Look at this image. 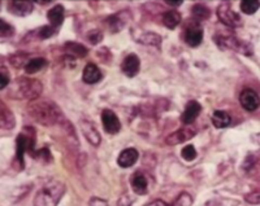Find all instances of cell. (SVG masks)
Instances as JSON below:
<instances>
[{
  "label": "cell",
  "mask_w": 260,
  "mask_h": 206,
  "mask_svg": "<svg viewBox=\"0 0 260 206\" xmlns=\"http://www.w3.org/2000/svg\"><path fill=\"white\" fill-rule=\"evenodd\" d=\"M26 110L33 121L42 126H54L56 123L64 122V116L61 109L50 100H33L28 104Z\"/></svg>",
  "instance_id": "6da1fadb"
},
{
  "label": "cell",
  "mask_w": 260,
  "mask_h": 206,
  "mask_svg": "<svg viewBox=\"0 0 260 206\" xmlns=\"http://www.w3.org/2000/svg\"><path fill=\"white\" fill-rule=\"evenodd\" d=\"M42 91L43 86L38 79L28 78V77H18L12 83L8 95L13 97V99L33 101V100L39 99Z\"/></svg>",
  "instance_id": "7a4b0ae2"
},
{
  "label": "cell",
  "mask_w": 260,
  "mask_h": 206,
  "mask_svg": "<svg viewBox=\"0 0 260 206\" xmlns=\"http://www.w3.org/2000/svg\"><path fill=\"white\" fill-rule=\"evenodd\" d=\"M67 187L60 180H50L43 185L34 197V206H57L63 199Z\"/></svg>",
  "instance_id": "3957f363"
},
{
  "label": "cell",
  "mask_w": 260,
  "mask_h": 206,
  "mask_svg": "<svg viewBox=\"0 0 260 206\" xmlns=\"http://www.w3.org/2000/svg\"><path fill=\"white\" fill-rule=\"evenodd\" d=\"M37 136L36 131L33 127H25L20 134H18L17 139H16V157H17V162L20 164V169H24V154L26 152L33 156L36 150H34V146H36Z\"/></svg>",
  "instance_id": "277c9868"
},
{
  "label": "cell",
  "mask_w": 260,
  "mask_h": 206,
  "mask_svg": "<svg viewBox=\"0 0 260 206\" xmlns=\"http://www.w3.org/2000/svg\"><path fill=\"white\" fill-rule=\"evenodd\" d=\"M214 40L220 50H232L246 56L253 55V47L233 34H216L214 36Z\"/></svg>",
  "instance_id": "5b68a950"
},
{
  "label": "cell",
  "mask_w": 260,
  "mask_h": 206,
  "mask_svg": "<svg viewBox=\"0 0 260 206\" xmlns=\"http://www.w3.org/2000/svg\"><path fill=\"white\" fill-rule=\"evenodd\" d=\"M218 17L228 28L235 29L242 25V20L239 17V14L233 11L228 3L220 4V7L218 8Z\"/></svg>",
  "instance_id": "8992f818"
},
{
  "label": "cell",
  "mask_w": 260,
  "mask_h": 206,
  "mask_svg": "<svg viewBox=\"0 0 260 206\" xmlns=\"http://www.w3.org/2000/svg\"><path fill=\"white\" fill-rule=\"evenodd\" d=\"M196 135V130L192 126H185V127L178 128L177 131L172 132L171 135L167 136L165 143L168 146H177V144H182V143L189 142L190 139H192Z\"/></svg>",
  "instance_id": "52a82bcc"
},
{
  "label": "cell",
  "mask_w": 260,
  "mask_h": 206,
  "mask_svg": "<svg viewBox=\"0 0 260 206\" xmlns=\"http://www.w3.org/2000/svg\"><path fill=\"white\" fill-rule=\"evenodd\" d=\"M102 123H103L104 131L111 135H116L121 130V122L112 110L104 109L102 113Z\"/></svg>",
  "instance_id": "ba28073f"
},
{
  "label": "cell",
  "mask_w": 260,
  "mask_h": 206,
  "mask_svg": "<svg viewBox=\"0 0 260 206\" xmlns=\"http://www.w3.org/2000/svg\"><path fill=\"white\" fill-rule=\"evenodd\" d=\"M184 40L190 47H198L202 43V40H203V29L200 28L198 22L186 26L185 32H184Z\"/></svg>",
  "instance_id": "9c48e42d"
},
{
  "label": "cell",
  "mask_w": 260,
  "mask_h": 206,
  "mask_svg": "<svg viewBox=\"0 0 260 206\" xmlns=\"http://www.w3.org/2000/svg\"><path fill=\"white\" fill-rule=\"evenodd\" d=\"M239 103L247 112H255L260 105V97L254 89L245 88L239 95Z\"/></svg>",
  "instance_id": "30bf717a"
},
{
  "label": "cell",
  "mask_w": 260,
  "mask_h": 206,
  "mask_svg": "<svg viewBox=\"0 0 260 206\" xmlns=\"http://www.w3.org/2000/svg\"><path fill=\"white\" fill-rule=\"evenodd\" d=\"M79 127H81V131H82L83 136L86 138V140L94 147L100 146V142H102V136H100L99 131L96 130V127L90 121H86L82 119L79 122Z\"/></svg>",
  "instance_id": "8fae6325"
},
{
  "label": "cell",
  "mask_w": 260,
  "mask_h": 206,
  "mask_svg": "<svg viewBox=\"0 0 260 206\" xmlns=\"http://www.w3.org/2000/svg\"><path fill=\"white\" fill-rule=\"evenodd\" d=\"M200 112H202V105L198 101H195V100H191V101L186 104L185 110L182 112L181 122L185 126H190L198 118Z\"/></svg>",
  "instance_id": "7c38bea8"
},
{
  "label": "cell",
  "mask_w": 260,
  "mask_h": 206,
  "mask_svg": "<svg viewBox=\"0 0 260 206\" xmlns=\"http://www.w3.org/2000/svg\"><path fill=\"white\" fill-rule=\"evenodd\" d=\"M139 69H141V61L138 56L134 54H130L125 57L124 61L121 62V70L126 77H136L138 74Z\"/></svg>",
  "instance_id": "4fadbf2b"
},
{
  "label": "cell",
  "mask_w": 260,
  "mask_h": 206,
  "mask_svg": "<svg viewBox=\"0 0 260 206\" xmlns=\"http://www.w3.org/2000/svg\"><path fill=\"white\" fill-rule=\"evenodd\" d=\"M194 203L192 196L187 192H182L177 196V199L173 203L168 204L163 200H153L151 203H149L145 206H191Z\"/></svg>",
  "instance_id": "5bb4252c"
},
{
  "label": "cell",
  "mask_w": 260,
  "mask_h": 206,
  "mask_svg": "<svg viewBox=\"0 0 260 206\" xmlns=\"http://www.w3.org/2000/svg\"><path fill=\"white\" fill-rule=\"evenodd\" d=\"M33 9H34V4L33 1H9L8 3V11L11 12L14 16H18V17H25L32 13Z\"/></svg>",
  "instance_id": "9a60e30c"
},
{
  "label": "cell",
  "mask_w": 260,
  "mask_h": 206,
  "mask_svg": "<svg viewBox=\"0 0 260 206\" xmlns=\"http://www.w3.org/2000/svg\"><path fill=\"white\" fill-rule=\"evenodd\" d=\"M139 158L138 150L134 148H126L120 153V156L117 158V165L122 169H129L133 165H136V162Z\"/></svg>",
  "instance_id": "2e32d148"
},
{
  "label": "cell",
  "mask_w": 260,
  "mask_h": 206,
  "mask_svg": "<svg viewBox=\"0 0 260 206\" xmlns=\"http://www.w3.org/2000/svg\"><path fill=\"white\" fill-rule=\"evenodd\" d=\"M16 124V118H14L12 110L0 100V128L3 130H12Z\"/></svg>",
  "instance_id": "e0dca14e"
},
{
  "label": "cell",
  "mask_w": 260,
  "mask_h": 206,
  "mask_svg": "<svg viewBox=\"0 0 260 206\" xmlns=\"http://www.w3.org/2000/svg\"><path fill=\"white\" fill-rule=\"evenodd\" d=\"M130 183H132L133 192L136 195H146L149 191V181H147L146 175L141 171H137L133 174Z\"/></svg>",
  "instance_id": "ac0fdd59"
},
{
  "label": "cell",
  "mask_w": 260,
  "mask_h": 206,
  "mask_svg": "<svg viewBox=\"0 0 260 206\" xmlns=\"http://www.w3.org/2000/svg\"><path fill=\"white\" fill-rule=\"evenodd\" d=\"M102 78H103V74H102L100 69L98 68L95 64L89 62V64L86 65L82 73L83 82L87 83V85H95V83L99 82Z\"/></svg>",
  "instance_id": "d6986e66"
},
{
  "label": "cell",
  "mask_w": 260,
  "mask_h": 206,
  "mask_svg": "<svg viewBox=\"0 0 260 206\" xmlns=\"http://www.w3.org/2000/svg\"><path fill=\"white\" fill-rule=\"evenodd\" d=\"M64 16H65V9L63 5H60V4H57V5L52 7L50 11L47 12V18H48V21H50V25L55 29L63 24V21H64Z\"/></svg>",
  "instance_id": "ffe728a7"
},
{
  "label": "cell",
  "mask_w": 260,
  "mask_h": 206,
  "mask_svg": "<svg viewBox=\"0 0 260 206\" xmlns=\"http://www.w3.org/2000/svg\"><path fill=\"white\" fill-rule=\"evenodd\" d=\"M64 50L65 52L69 55V56L74 57V59H83V57L87 56L89 51L85 46L79 44V43L75 42H67L64 44Z\"/></svg>",
  "instance_id": "44dd1931"
},
{
  "label": "cell",
  "mask_w": 260,
  "mask_h": 206,
  "mask_svg": "<svg viewBox=\"0 0 260 206\" xmlns=\"http://www.w3.org/2000/svg\"><path fill=\"white\" fill-rule=\"evenodd\" d=\"M211 122L216 128H225L232 123V118L224 110H215L211 117Z\"/></svg>",
  "instance_id": "7402d4cb"
},
{
  "label": "cell",
  "mask_w": 260,
  "mask_h": 206,
  "mask_svg": "<svg viewBox=\"0 0 260 206\" xmlns=\"http://www.w3.org/2000/svg\"><path fill=\"white\" fill-rule=\"evenodd\" d=\"M124 14L125 12H121V13L112 14V16H110V17L107 18V25L108 28L111 29V31L118 32L124 29L125 24H126V18L122 17Z\"/></svg>",
  "instance_id": "603a6c76"
},
{
  "label": "cell",
  "mask_w": 260,
  "mask_h": 206,
  "mask_svg": "<svg viewBox=\"0 0 260 206\" xmlns=\"http://www.w3.org/2000/svg\"><path fill=\"white\" fill-rule=\"evenodd\" d=\"M47 66V60L43 59V57H36V59H32L26 62V65L24 66L25 69L26 74H34V73H38L42 69H44Z\"/></svg>",
  "instance_id": "cb8c5ba5"
},
{
  "label": "cell",
  "mask_w": 260,
  "mask_h": 206,
  "mask_svg": "<svg viewBox=\"0 0 260 206\" xmlns=\"http://www.w3.org/2000/svg\"><path fill=\"white\" fill-rule=\"evenodd\" d=\"M181 22V14L177 11H168L163 14V24L168 29H176Z\"/></svg>",
  "instance_id": "d4e9b609"
},
{
  "label": "cell",
  "mask_w": 260,
  "mask_h": 206,
  "mask_svg": "<svg viewBox=\"0 0 260 206\" xmlns=\"http://www.w3.org/2000/svg\"><path fill=\"white\" fill-rule=\"evenodd\" d=\"M161 36L155 34V32H145L142 35L138 38V42L142 43V44H146V46H155V47H160L161 44Z\"/></svg>",
  "instance_id": "484cf974"
},
{
  "label": "cell",
  "mask_w": 260,
  "mask_h": 206,
  "mask_svg": "<svg viewBox=\"0 0 260 206\" xmlns=\"http://www.w3.org/2000/svg\"><path fill=\"white\" fill-rule=\"evenodd\" d=\"M191 13L198 21H204V20H208L211 17V11L203 4H195L191 8Z\"/></svg>",
  "instance_id": "4316f807"
},
{
  "label": "cell",
  "mask_w": 260,
  "mask_h": 206,
  "mask_svg": "<svg viewBox=\"0 0 260 206\" xmlns=\"http://www.w3.org/2000/svg\"><path fill=\"white\" fill-rule=\"evenodd\" d=\"M260 8L259 0H243L241 1V11L245 14H254L257 13Z\"/></svg>",
  "instance_id": "83f0119b"
},
{
  "label": "cell",
  "mask_w": 260,
  "mask_h": 206,
  "mask_svg": "<svg viewBox=\"0 0 260 206\" xmlns=\"http://www.w3.org/2000/svg\"><path fill=\"white\" fill-rule=\"evenodd\" d=\"M196 156H198V153H196V149L191 144H187V146H185L182 148L181 157L185 161H187V162H191V161L195 160Z\"/></svg>",
  "instance_id": "f1b7e54d"
},
{
  "label": "cell",
  "mask_w": 260,
  "mask_h": 206,
  "mask_svg": "<svg viewBox=\"0 0 260 206\" xmlns=\"http://www.w3.org/2000/svg\"><path fill=\"white\" fill-rule=\"evenodd\" d=\"M14 31L16 30L11 24H8L3 18H0V38H11L14 35Z\"/></svg>",
  "instance_id": "f546056e"
},
{
  "label": "cell",
  "mask_w": 260,
  "mask_h": 206,
  "mask_svg": "<svg viewBox=\"0 0 260 206\" xmlns=\"http://www.w3.org/2000/svg\"><path fill=\"white\" fill-rule=\"evenodd\" d=\"M33 158H37V160L43 161V162H50L52 160V157H51V152L48 148H42V149L37 150L34 154H33Z\"/></svg>",
  "instance_id": "4dcf8cb0"
},
{
  "label": "cell",
  "mask_w": 260,
  "mask_h": 206,
  "mask_svg": "<svg viewBox=\"0 0 260 206\" xmlns=\"http://www.w3.org/2000/svg\"><path fill=\"white\" fill-rule=\"evenodd\" d=\"M87 39H89V42L93 46H95V44H98V43L103 40V32L98 30V29H94V30L89 31V34H87Z\"/></svg>",
  "instance_id": "1f68e13d"
},
{
  "label": "cell",
  "mask_w": 260,
  "mask_h": 206,
  "mask_svg": "<svg viewBox=\"0 0 260 206\" xmlns=\"http://www.w3.org/2000/svg\"><path fill=\"white\" fill-rule=\"evenodd\" d=\"M9 62H11V65L13 66V68H21L22 65L25 66L26 65V55H21V54H17V55H13V56H11V59H9Z\"/></svg>",
  "instance_id": "d6a6232c"
},
{
  "label": "cell",
  "mask_w": 260,
  "mask_h": 206,
  "mask_svg": "<svg viewBox=\"0 0 260 206\" xmlns=\"http://www.w3.org/2000/svg\"><path fill=\"white\" fill-rule=\"evenodd\" d=\"M55 34V28H52L51 25L48 26H42L40 29H38V38L39 39H47Z\"/></svg>",
  "instance_id": "836d02e7"
},
{
  "label": "cell",
  "mask_w": 260,
  "mask_h": 206,
  "mask_svg": "<svg viewBox=\"0 0 260 206\" xmlns=\"http://www.w3.org/2000/svg\"><path fill=\"white\" fill-rule=\"evenodd\" d=\"M11 78H9V73L4 66H0V89H4L9 85Z\"/></svg>",
  "instance_id": "e575fe53"
},
{
  "label": "cell",
  "mask_w": 260,
  "mask_h": 206,
  "mask_svg": "<svg viewBox=\"0 0 260 206\" xmlns=\"http://www.w3.org/2000/svg\"><path fill=\"white\" fill-rule=\"evenodd\" d=\"M245 201L251 205H260V191H254L245 196Z\"/></svg>",
  "instance_id": "d590c367"
},
{
  "label": "cell",
  "mask_w": 260,
  "mask_h": 206,
  "mask_svg": "<svg viewBox=\"0 0 260 206\" xmlns=\"http://www.w3.org/2000/svg\"><path fill=\"white\" fill-rule=\"evenodd\" d=\"M133 201H134V200H133L132 197H130V196L125 193V195H122L121 197L118 199L117 206H132L133 205Z\"/></svg>",
  "instance_id": "8d00e7d4"
},
{
  "label": "cell",
  "mask_w": 260,
  "mask_h": 206,
  "mask_svg": "<svg viewBox=\"0 0 260 206\" xmlns=\"http://www.w3.org/2000/svg\"><path fill=\"white\" fill-rule=\"evenodd\" d=\"M90 206H110L106 200L99 199V197H91L89 201Z\"/></svg>",
  "instance_id": "74e56055"
},
{
  "label": "cell",
  "mask_w": 260,
  "mask_h": 206,
  "mask_svg": "<svg viewBox=\"0 0 260 206\" xmlns=\"http://www.w3.org/2000/svg\"><path fill=\"white\" fill-rule=\"evenodd\" d=\"M206 206H224L221 203H219V201H216V200H211V201H208V203L206 204Z\"/></svg>",
  "instance_id": "f35d334b"
},
{
  "label": "cell",
  "mask_w": 260,
  "mask_h": 206,
  "mask_svg": "<svg viewBox=\"0 0 260 206\" xmlns=\"http://www.w3.org/2000/svg\"><path fill=\"white\" fill-rule=\"evenodd\" d=\"M165 3H167L168 5H171V7H180V5H182L181 0H180V1H169V0H167Z\"/></svg>",
  "instance_id": "ab89813d"
},
{
  "label": "cell",
  "mask_w": 260,
  "mask_h": 206,
  "mask_svg": "<svg viewBox=\"0 0 260 206\" xmlns=\"http://www.w3.org/2000/svg\"><path fill=\"white\" fill-rule=\"evenodd\" d=\"M257 140H258V142H259V143H260V134H259V135H258V136H257Z\"/></svg>",
  "instance_id": "60d3db41"
}]
</instances>
